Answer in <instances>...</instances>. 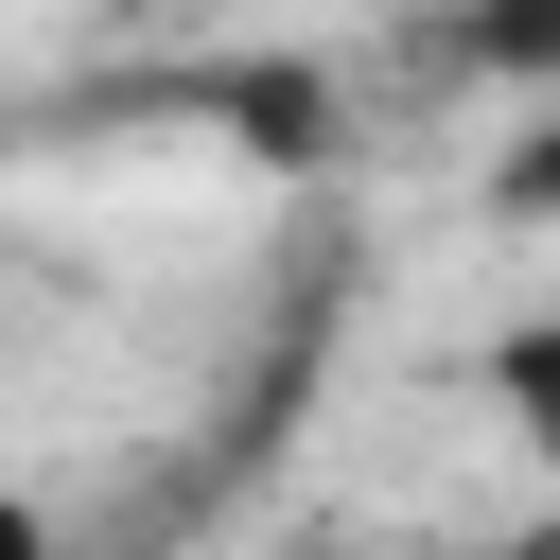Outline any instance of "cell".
<instances>
[{
	"instance_id": "2",
	"label": "cell",
	"mask_w": 560,
	"mask_h": 560,
	"mask_svg": "<svg viewBox=\"0 0 560 560\" xmlns=\"http://www.w3.org/2000/svg\"><path fill=\"white\" fill-rule=\"evenodd\" d=\"M490 402H508L525 455L560 472V315H508V332H490Z\"/></svg>"
},
{
	"instance_id": "4",
	"label": "cell",
	"mask_w": 560,
	"mask_h": 560,
	"mask_svg": "<svg viewBox=\"0 0 560 560\" xmlns=\"http://www.w3.org/2000/svg\"><path fill=\"white\" fill-rule=\"evenodd\" d=\"M490 210H508V228H560V105H542V122L490 158Z\"/></svg>"
},
{
	"instance_id": "3",
	"label": "cell",
	"mask_w": 560,
	"mask_h": 560,
	"mask_svg": "<svg viewBox=\"0 0 560 560\" xmlns=\"http://www.w3.org/2000/svg\"><path fill=\"white\" fill-rule=\"evenodd\" d=\"M228 122H245L262 158H332V88H315V70H245V88H228Z\"/></svg>"
},
{
	"instance_id": "5",
	"label": "cell",
	"mask_w": 560,
	"mask_h": 560,
	"mask_svg": "<svg viewBox=\"0 0 560 560\" xmlns=\"http://www.w3.org/2000/svg\"><path fill=\"white\" fill-rule=\"evenodd\" d=\"M0 560H70V542H52V525H35L18 490H0Z\"/></svg>"
},
{
	"instance_id": "1",
	"label": "cell",
	"mask_w": 560,
	"mask_h": 560,
	"mask_svg": "<svg viewBox=\"0 0 560 560\" xmlns=\"http://www.w3.org/2000/svg\"><path fill=\"white\" fill-rule=\"evenodd\" d=\"M455 52H472V70H508L525 105H560V0H472V18H455Z\"/></svg>"
}]
</instances>
